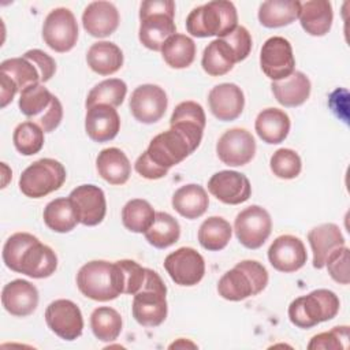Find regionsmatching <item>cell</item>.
Masks as SVG:
<instances>
[{
	"label": "cell",
	"mask_w": 350,
	"mask_h": 350,
	"mask_svg": "<svg viewBox=\"0 0 350 350\" xmlns=\"http://www.w3.org/2000/svg\"><path fill=\"white\" fill-rule=\"evenodd\" d=\"M349 346V327L342 325V327H334L331 331L321 332L314 335L309 345V350L314 349H331V350H342L347 349Z\"/></svg>",
	"instance_id": "46"
},
{
	"label": "cell",
	"mask_w": 350,
	"mask_h": 350,
	"mask_svg": "<svg viewBox=\"0 0 350 350\" xmlns=\"http://www.w3.org/2000/svg\"><path fill=\"white\" fill-rule=\"evenodd\" d=\"M77 286L85 297L100 302L115 299L122 294L116 264L104 260L82 265L77 273Z\"/></svg>",
	"instance_id": "6"
},
{
	"label": "cell",
	"mask_w": 350,
	"mask_h": 350,
	"mask_svg": "<svg viewBox=\"0 0 350 350\" xmlns=\"http://www.w3.org/2000/svg\"><path fill=\"white\" fill-rule=\"evenodd\" d=\"M56 268V253L48 245H44L37 239L22 254L16 272L34 279H44L51 276Z\"/></svg>",
	"instance_id": "23"
},
{
	"label": "cell",
	"mask_w": 350,
	"mask_h": 350,
	"mask_svg": "<svg viewBox=\"0 0 350 350\" xmlns=\"http://www.w3.org/2000/svg\"><path fill=\"white\" fill-rule=\"evenodd\" d=\"M175 3L172 0H146L139 8L138 38L144 46L161 51L163 44L176 33L174 22Z\"/></svg>",
	"instance_id": "2"
},
{
	"label": "cell",
	"mask_w": 350,
	"mask_h": 350,
	"mask_svg": "<svg viewBox=\"0 0 350 350\" xmlns=\"http://www.w3.org/2000/svg\"><path fill=\"white\" fill-rule=\"evenodd\" d=\"M268 284V272L256 260H243L227 271L217 283V293L227 301H242L260 294Z\"/></svg>",
	"instance_id": "3"
},
{
	"label": "cell",
	"mask_w": 350,
	"mask_h": 350,
	"mask_svg": "<svg viewBox=\"0 0 350 350\" xmlns=\"http://www.w3.org/2000/svg\"><path fill=\"white\" fill-rule=\"evenodd\" d=\"M298 18L302 29L308 34L316 37L325 36L332 26V5L327 0H309L301 3Z\"/></svg>",
	"instance_id": "27"
},
{
	"label": "cell",
	"mask_w": 350,
	"mask_h": 350,
	"mask_svg": "<svg viewBox=\"0 0 350 350\" xmlns=\"http://www.w3.org/2000/svg\"><path fill=\"white\" fill-rule=\"evenodd\" d=\"M156 212L152 205L142 198H134L126 202L122 209V223L131 232H145L154 220Z\"/></svg>",
	"instance_id": "39"
},
{
	"label": "cell",
	"mask_w": 350,
	"mask_h": 350,
	"mask_svg": "<svg viewBox=\"0 0 350 350\" xmlns=\"http://www.w3.org/2000/svg\"><path fill=\"white\" fill-rule=\"evenodd\" d=\"M23 56L30 62H33L38 68L41 75V83L48 82L53 77L56 71V62L48 53H45L41 49H30L25 52Z\"/></svg>",
	"instance_id": "50"
},
{
	"label": "cell",
	"mask_w": 350,
	"mask_h": 350,
	"mask_svg": "<svg viewBox=\"0 0 350 350\" xmlns=\"http://www.w3.org/2000/svg\"><path fill=\"white\" fill-rule=\"evenodd\" d=\"M290 118L279 108L262 109L254 122L257 135L267 144L275 145L283 142L290 131Z\"/></svg>",
	"instance_id": "28"
},
{
	"label": "cell",
	"mask_w": 350,
	"mask_h": 350,
	"mask_svg": "<svg viewBox=\"0 0 350 350\" xmlns=\"http://www.w3.org/2000/svg\"><path fill=\"white\" fill-rule=\"evenodd\" d=\"M260 66L272 81H280L294 72L295 59L290 41L280 36L269 37L261 46Z\"/></svg>",
	"instance_id": "12"
},
{
	"label": "cell",
	"mask_w": 350,
	"mask_h": 350,
	"mask_svg": "<svg viewBox=\"0 0 350 350\" xmlns=\"http://www.w3.org/2000/svg\"><path fill=\"white\" fill-rule=\"evenodd\" d=\"M209 109L221 122L235 120L243 111L245 96L235 83H220L211 89L208 94Z\"/></svg>",
	"instance_id": "20"
},
{
	"label": "cell",
	"mask_w": 350,
	"mask_h": 350,
	"mask_svg": "<svg viewBox=\"0 0 350 350\" xmlns=\"http://www.w3.org/2000/svg\"><path fill=\"white\" fill-rule=\"evenodd\" d=\"M66 168L55 159H40L31 163L19 178L21 191L30 198H41L59 190L66 180Z\"/></svg>",
	"instance_id": "8"
},
{
	"label": "cell",
	"mask_w": 350,
	"mask_h": 350,
	"mask_svg": "<svg viewBox=\"0 0 350 350\" xmlns=\"http://www.w3.org/2000/svg\"><path fill=\"white\" fill-rule=\"evenodd\" d=\"M77 212L79 223L83 226L100 224L107 213L104 191L96 185L77 186L68 196Z\"/></svg>",
	"instance_id": "17"
},
{
	"label": "cell",
	"mask_w": 350,
	"mask_h": 350,
	"mask_svg": "<svg viewBox=\"0 0 350 350\" xmlns=\"http://www.w3.org/2000/svg\"><path fill=\"white\" fill-rule=\"evenodd\" d=\"M115 264L118 269L120 293L130 295L137 294L145 282L146 268L141 267L133 260H119L115 261Z\"/></svg>",
	"instance_id": "43"
},
{
	"label": "cell",
	"mask_w": 350,
	"mask_h": 350,
	"mask_svg": "<svg viewBox=\"0 0 350 350\" xmlns=\"http://www.w3.org/2000/svg\"><path fill=\"white\" fill-rule=\"evenodd\" d=\"M135 171L142 176V178H146V179H160V178H164L167 174H168V170L167 168H163L160 165H157L150 157L149 154L146 153V150L137 159L135 164Z\"/></svg>",
	"instance_id": "51"
},
{
	"label": "cell",
	"mask_w": 350,
	"mask_h": 350,
	"mask_svg": "<svg viewBox=\"0 0 350 350\" xmlns=\"http://www.w3.org/2000/svg\"><path fill=\"white\" fill-rule=\"evenodd\" d=\"M209 205L205 189L200 185L190 183L179 187L172 196L174 209L186 219H197L202 216Z\"/></svg>",
	"instance_id": "30"
},
{
	"label": "cell",
	"mask_w": 350,
	"mask_h": 350,
	"mask_svg": "<svg viewBox=\"0 0 350 350\" xmlns=\"http://www.w3.org/2000/svg\"><path fill=\"white\" fill-rule=\"evenodd\" d=\"M178 349V347H193V349H196L197 347V345H194V343H191V342H189V340H186L185 342V339H178L176 342H174L172 345H170V349Z\"/></svg>",
	"instance_id": "53"
},
{
	"label": "cell",
	"mask_w": 350,
	"mask_h": 350,
	"mask_svg": "<svg viewBox=\"0 0 350 350\" xmlns=\"http://www.w3.org/2000/svg\"><path fill=\"white\" fill-rule=\"evenodd\" d=\"M37 239H38L37 237H34L33 234H29V232L12 234L5 241V243L3 246V261H4L5 267L10 268L11 271L16 272L22 254Z\"/></svg>",
	"instance_id": "45"
},
{
	"label": "cell",
	"mask_w": 350,
	"mask_h": 350,
	"mask_svg": "<svg viewBox=\"0 0 350 350\" xmlns=\"http://www.w3.org/2000/svg\"><path fill=\"white\" fill-rule=\"evenodd\" d=\"M179 122L193 123V124H197V126L205 129V124H206L205 112H204L202 107L196 101L179 103L171 115L170 124L179 123Z\"/></svg>",
	"instance_id": "48"
},
{
	"label": "cell",
	"mask_w": 350,
	"mask_h": 350,
	"mask_svg": "<svg viewBox=\"0 0 350 350\" xmlns=\"http://www.w3.org/2000/svg\"><path fill=\"white\" fill-rule=\"evenodd\" d=\"M308 241L313 252V267L317 269L325 267L328 256L335 249L345 246V237L334 223H324L312 228L308 234Z\"/></svg>",
	"instance_id": "25"
},
{
	"label": "cell",
	"mask_w": 350,
	"mask_h": 350,
	"mask_svg": "<svg viewBox=\"0 0 350 350\" xmlns=\"http://www.w3.org/2000/svg\"><path fill=\"white\" fill-rule=\"evenodd\" d=\"M86 62L98 75H112L123 66V52L113 42L98 41L89 48Z\"/></svg>",
	"instance_id": "31"
},
{
	"label": "cell",
	"mask_w": 350,
	"mask_h": 350,
	"mask_svg": "<svg viewBox=\"0 0 350 350\" xmlns=\"http://www.w3.org/2000/svg\"><path fill=\"white\" fill-rule=\"evenodd\" d=\"M48 228L55 232H70L79 223L77 212L70 198H55L46 204L42 213Z\"/></svg>",
	"instance_id": "34"
},
{
	"label": "cell",
	"mask_w": 350,
	"mask_h": 350,
	"mask_svg": "<svg viewBox=\"0 0 350 350\" xmlns=\"http://www.w3.org/2000/svg\"><path fill=\"white\" fill-rule=\"evenodd\" d=\"M232 228L230 223L220 216H211L202 221L198 230L200 245L211 252L221 250L231 239Z\"/></svg>",
	"instance_id": "37"
},
{
	"label": "cell",
	"mask_w": 350,
	"mask_h": 350,
	"mask_svg": "<svg viewBox=\"0 0 350 350\" xmlns=\"http://www.w3.org/2000/svg\"><path fill=\"white\" fill-rule=\"evenodd\" d=\"M237 63L235 55L223 38H216L209 42L201 59V66L204 71L211 77H220L232 70Z\"/></svg>",
	"instance_id": "33"
},
{
	"label": "cell",
	"mask_w": 350,
	"mask_h": 350,
	"mask_svg": "<svg viewBox=\"0 0 350 350\" xmlns=\"http://www.w3.org/2000/svg\"><path fill=\"white\" fill-rule=\"evenodd\" d=\"M208 190L219 201L228 205L242 204L252 194L249 179L243 174L231 170L213 174L208 180Z\"/></svg>",
	"instance_id": "18"
},
{
	"label": "cell",
	"mask_w": 350,
	"mask_h": 350,
	"mask_svg": "<svg viewBox=\"0 0 350 350\" xmlns=\"http://www.w3.org/2000/svg\"><path fill=\"white\" fill-rule=\"evenodd\" d=\"M167 287L159 273L146 268L145 282L134 294L133 317L144 327H157L167 317Z\"/></svg>",
	"instance_id": "5"
},
{
	"label": "cell",
	"mask_w": 350,
	"mask_h": 350,
	"mask_svg": "<svg viewBox=\"0 0 350 350\" xmlns=\"http://www.w3.org/2000/svg\"><path fill=\"white\" fill-rule=\"evenodd\" d=\"M96 167L98 175L109 185H124L131 174V164L123 150L118 148L103 149L97 159Z\"/></svg>",
	"instance_id": "29"
},
{
	"label": "cell",
	"mask_w": 350,
	"mask_h": 350,
	"mask_svg": "<svg viewBox=\"0 0 350 350\" xmlns=\"http://www.w3.org/2000/svg\"><path fill=\"white\" fill-rule=\"evenodd\" d=\"M220 38H223L228 44L235 55L237 63L245 60L249 56L252 51V36L246 27L237 26L231 33Z\"/></svg>",
	"instance_id": "49"
},
{
	"label": "cell",
	"mask_w": 350,
	"mask_h": 350,
	"mask_svg": "<svg viewBox=\"0 0 350 350\" xmlns=\"http://www.w3.org/2000/svg\"><path fill=\"white\" fill-rule=\"evenodd\" d=\"M42 38L55 52L71 51L78 40V23L74 14L64 7L52 10L44 21Z\"/></svg>",
	"instance_id": "10"
},
{
	"label": "cell",
	"mask_w": 350,
	"mask_h": 350,
	"mask_svg": "<svg viewBox=\"0 0 350 350\" xmlns=\"http://www.w3.org/2000/svg\"><path fill=\"white\" fill-rule=\"evenodd\" d=\"M46 325L59 338L64 340H75L82 335L83 317L77 304L70 299H56L46 306Z\"/></svg>",
	"instance_id": "14"
},
{
	"label": "cell",
	"mask_w": 350,
	"mask_h": 350,
	"mask_svg": "<svg viewBox=\"0 0 350 350\" xmlns=\"http://www.w3.org/2000/svg\"><path fill=\"white\" fill-rule=\"evenodd\" d=\"M197 148L183 133L170 127V130L153 137L146 153L157 165L170 170L171 167L182 163Z\"/></svg>",
	"instance_id": "9"
},
{
	"label": "cell",
	"mask_w": 350,
	"mask_h": 350,
	"mask_svg": "<svg viewBox=\"0 0 350 350\" xmlns=\"http://www.w3.org/2000/svg\"><path fill=\"white\" fill-rule=\"evenodd\" d=\"M144 234L152 246L157 249H165L178 242L180 237V226L178 220L170 213L156 212L153 223Z\"/></svg>",
	"instance_id": "36"
},
{
	"label": "cell",
	"mask_w": 350,
	"mask_h": 350,
	"mask_svg": "<svg viewBox=\"0 0 350 350\" xmlns=\"http://www.w3.org/2000/svg\"><path fill=\"white\" fill-rule=\"evenodd\" d=\"M168 98L163 88L145 83L134 89L130 97V111L133 116L145 124H152L160 120L167 109Z\"/></svg>",
	"instance_id": "15"
},
{
	"label": "cell",
	"mask_w": 350,
	"mask_h": 350,
	"mask_svg": "<svg viewBox=\"0 0 350 350\" xmlns=\"http://www.w3.org/2000/svg\"><path fill=\"white\" fill-rule=\"evenodd\" d=\"M12 141L21 154H36L44 146V130L31 120L22 122L15 127Z\"/></svg>",
	"instance_id": "42"
},
{
	"label": "cell",
	"mask_w": 350,
	"mask_h": 350,
	"mask_svg": "<svg viewBox=\"0 0 350 350\" xmlns=\"http://www.w3.org/2000/svg\"><path fill=\"white\" fill-rule=\"evenodd\" d=\"M164 268L170 278L179 286H196L205 273L204 257L193 247H179L164 260Z\"/></svg>",
	"instance_id": "13"
},
{
	"label": "cell",
	"mask_w": 350,
	"mask_h": 350,
	"mask_svg": "<svg viewBox=\"0 0 350 350\" xmlns=\"http://www.w3.org/2000/svg\"><path fill=\"white\" fill-rule=\"evenodd\" d=\"M238 26L237 8L231 1L215 0L190 11L186 18V30L194 37L217 38L227 36Z\"/></svg>",
	"instance_id": "1"
},
{
	"label": "cell",
	"mask_w": 350,
	"mask_h": 350,
	"mask_svg": "<svg viewBox=\"0 0 350 350\" xmlns=\"http://www.w3.org/2000/svg\"><path fill=\"white\" fill-rule=\"evenodd\" d=\"M85 130L94 142H108L120 130V118L116 109L107 104H97L86 111Z\"/></svg>",
	"instance_id": "22"
},
{
	"label": "cell",
	"mask_w": 350,
	"mask_h": 350,
	"mask_svg": "<svg viewBox=\"0 0 350 350\" xmlns=\"http://www.w3.org/2000/svg\"><path fill=\"white\" fill-rule=\"evenodd\" d=\"M271 89L279 104L291 108L302 105L309 98L312 85L304 72L294 71L284 79L272 81Z\"/></svg>",
	"instance_id": "26"
},
{
	"label": "cell",
	"mask_w": 350,
	"mask_h": 350,
	"mask_svg": "<svg viewBox=\"0 0 350 350\" xmlns=\"http://www.w3.org/2000/svg\"><path fill=\"white\" fill-rule=\"evenodd\" d=\"M238 241L247 249L261 247L272 231V219L267 209L250 205L241 211L234 221Z\"/></svg>",
	"instance_id": "11"
},
{
	"label": "cell",
	"mask_w": 350,
	"mask_h": 350,
	"mask_svg": "<svg viewBox=\"0 0 350 350\" xmlns=\"http://www.w3.org/2000/svg\"><path fill=\"white\" fill-rule=\"evenodd\" d=\"M18 104L21 112L37 123L44 133L53 131L63 119L62 103L42 83L23 89Z\"/></svg>",
	"instance_id": "7"
},
{
	"label": "cell",
	"mask_w": 350,
	"mask_h": 350,
	"mask_svg": "<svg viewBox=\"0 0 350 350\" xmlns=\"http://www.w3.org/2000/svg\"><path fill=\"white\" fill-rule=\"evenodd\" d=\"M301 1L297 0H269L258 8V21L262 26L273 29L293 23L298 19Z\"/></svg>",
	"instance_id": "32"
},
{
	"label": "cell",
	"mask_w": 350,
	"mask_h": 350,
	"mask_svg": "<svg viewBox=\"0 0 350 350\" xmlns=\"http://www.w3.org/2000/svg\"><path fill=\"white\" fill-rule=\"evenodd\" d=\"M268 260L276 271L290 273L305 265L308 253L304 242L298 237L286 234L278 237L271 243L268 249Z\"/></svg>",
	"instance_id": "19"
},
{
	"label": "cell",
	"mask_w": 350,
	"mask_h": 350,
	"mask_svg": "<svg viewBox=\"0 0 350 350\" xmlns=\"http://www.w3.org/2000/svg\"><path fill=\"white\" fill-rule=\"evenodd\" d=\"M338 295L327 288H319L308 295L295 298L288 306V319L298 328H312L332 320L339 312Z\"/></svg>",
	"instance_id": "4"
},
{
	"label": "cell",
	"mask_w": 350,
	"mask_h": 350,
	"mask_svg": "<svg viewBox=\"0 0 350 350\" xmlns=\"http://www.w3.org/2000/svg\"><path fill=\"white\" fill-rule=\"evenodd\" d=\"M127 93V85L119 78H109L97 83L86 97V109L97 105L107 104L111 107H119Z\"/></svg>",
	"instance_id": "41"
},
{
	"label": "cell",
	"mask_w": 350,
	"mask_h": 350,
	"mask_svg": "<svg viewBox=\"0 0 350 350\" xmlns=\"http://www.w3.org/2000/svg\"><path fill=\"white\" fill-rule=\"evenodd\" d=\"M161 55L170 67L186 68L194 62L196 44L189 36L175 33L163 44Z\"/></svg>",
	"instance_id": "35"
},
{
	"label": "cell",
	"mask_w": 350,
	"mask_h": 350,
	"mask_svg": "<svg viewBox=\"0 0 350 350\" xmlns=\"http://www.w3.org/2000/svg\"><path fill=\"white\" fill-rule=\"evenodd\" d=\"M1 304L10 314L16 317H26L37 309V287L27 280L15 279L3 287Z\"/></svg>",
	"instance_id": "21"
},
{
	"label": "cell",
	"mask_w": 350,
	"mask_h": 350,
	"mask_svg": "<svg viewBox=\"0 0 350 350\" xmlns=\"http://www.w3.org/2000/svg\"><path fill=\"white\" fill-rule=\"evenodd\" d=\"M0 86H1V89H0V94H1L0 105H1V108H4V107L8 105V103L12 101L14 96L18 92V86L5 74H0Z\"/></svg>",
	"instance_id": "52"
},
{
	"label": "cell",
	"mask_w": 350,
	"mask_h": 350,
	"mask_svg": "<svg viewBox=\"0 0 350 350\" xmlns=\"http://www.w3.org/2000/svg\"><path fill=\"white\" fill-rule=\"evenodd\" d=\"M90 327L101 342H112L122 332V316L109 306H98L90 314Z\"/></svg>",
	"instance_id": "38"
},
{
	"label": "cell",
	"mask_w": 350,
	"mask_h": 350,
	"mask_svg": "<svg viewBox=\"0 0 350 350\" xmlns=\"http://www.w3.org/2000/svg\"><path fill=\"white\" fill-rule=\"evenodd\" d=\"M217 157L230 167L247 164L256 153L254 137L245 129H230L216 144Z\"/></svg>",
	"instance_id": "16"
},
{
	"label": "cell",
	"mask_w": 350,
	"mask_h": 350,
	"mask_svg": "<svg viewBox=\"0 0 350 350\" xmlns=\"http://www.w3.org/2000/svg\"><path fill=\"white\" fill-rule=\"evenodd\" d=\"M82 25L93 37H108L119 26V11L109 1H93L82 14Z\"/></svg>",
	"instance_id": "24"
},
{
	"label": "cell",
	"mask_w": 350,
	"mask_h": 350,
	"mask_svg": "<svg viewBox=\"0 0 350 350\" xmlns=\"http://www.w3.org/2000/svg\"><path fill=\"white\" fill-rule=\"evenodd\" d=\"M349 264H350V250L346 245L335 249L325 261V267L328 269L329 276L340 284H349L350 282Z\"/></svg>",
	"instance_id": "47"
},
{
	"label": "cell",
	"mask_w": 350,
	"mask_h": 350,
	"mask_svg": "<svg viewBox=\"0 0 350 350\" xmlns=\"http://www.w3.org/2000/svg\"><path fill=\"white\" fill-rule=\"evenodd\" d=\"M0 72L10 77L21 92L27 86L41 83V75L38 68L25 56L12 57L1 62Z\"/></svg>",
	"instance_id": "40"
},
{
	"label": "cell",
	"mask_w": 350,
	"mask_h": 350,
	"mask_svg": "<svg viewBox=\"0 0 350 350\" xmlns=\"http://www.w3.org/2000/svg\"><path fill=\"white\" fill-rule=\"evenodd\" d=\"M269 167L273 175L282 179H294L302 170V161L299 154L287 148L278 149L269 160Z\"/></svg>",
	"instance_id": "44"
}]
</instances>
